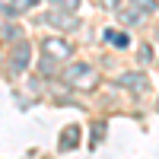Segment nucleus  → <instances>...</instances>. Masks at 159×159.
<instances>
[{"label": "nucleus", "mask_w": 159, "mask_h": 159, "mask_svg": "<svg viewBox=\"0 0 159 159\" xmlns=\"http://www.w3.org/2000/svg\"><path fill=\"white\" fill-rule=\"evenodd\" d=\"M64 80H67L73 89H83V92L96 89V83H99V76H96V70H92L89 64H70L67 73H64Z\"/></svg>", "instance_id": "f257e3e1"}, {"label": "nucleus", "mask_w": 159, "mask_h": 159, "mask_svg": "<svg viewBox=\"0 0 159 159\" xmlns=\"http://www.w3.org/2000/svg\"><path fill=\"white\" fill-rule=\"evenodd\" d=\"M42 57L48 61H67L70 57V45L64 38H45L42 42Z\"/></svg>", "instance_id": "f03ea898"}, {"label": "nucleus", "mask_w": 159, "mask_h": 159, "mask_svg": "<svg viewBox=\"0 0 159 159\" xmlns=\"http://www.w3.org/2000/svg\"><path fill=\"white\" fill-rule=\"evenodd\" d=\"M29 54H32V51H29V45H25V42H19L16 48H13V57H10L13 73H22L25 67H29Z\"/></svg>", "instance_id": "7ed1b4c3"}, {"label": "nucleus", "mask_w": 159, "mask_h": 159, "mask_svg": "<svg viewBox=\"0 0 159 159\" xmlns=\"http://www.w3.org/2000/svg\"><path fill=\"white\" fill-rule=\"evenodd\" d=\"M118 83L127 86V89H134V92H147V89H150L147 73H121V76H118Z\"/></svg>", "instance_id": "20e7f679"}, {"label": "nucleus", "mask_w": 159, "mask_h": 159, "mask_svg": "<svg viewBox=\"0 0 159 159\" xmlns=\"http://www.w3.org/2000/svg\"><path fill=\"white\" fill-rule=\"evenodd\" d=\"M42 22L54 25V29H73V25H76V19L70 16V13H64V10H57V13H48V16H45Z\"/></svg>", "instance_id": "39448f33"}, {"label": "nucleus", "mask_w": 159, "mask_h": 159, "mask_svg": "<svg viewBox=\"0 0 159 159\" xmlns=\"http://www.w3.org/2000/svg\"><path fill=\"white\" fill-rule=\"evenodd\" d=\"M80 147V127L70 124V127H64V134H61V150H76Z\"/></svg>", "instance_id": "423d86ee"}, {"label": "nucleus", "mask_w": 159, "mask_h": 159, "mask_svg": "<svg viewBox=\"0 0 159 159\" xmlns=\"http://www.w3.org/2000/svg\"><path fill=\"white\" fill-rule=\"evenodd\" d=\"M105 42H111V45H118V48H127L130 38H127V32H115V29H108V32H105Z\"/></svg>", "instance_id": "0eeeda50"}, {"label": "nucleus", "mask_w": 159, "mask_h": 159, "mask_svg": "<svg viewBox=\"0 0 159 159\" xmlns=\"http://www.w3.org/2000/svg\"><path fill=\"white\" fill-rule=\"evenodd\" d=\"M54 10H64V13H73L76 7H80V0H48Z\"/></svg>", "instance_id": "6e6552de"}, {"label": "nucleus", "mask_w": 159, "mask_h": 159, "mask_svg": "<svg viewBox=\"0 0 159 159\" xmlns=\"http://www.w3.org/2000/svg\"><path fill=\"white\" fill-rule=\"evenodd\" d=\"M10 7H13V13H25V10L38 7V0H10Z\"/></svg>", "instance_id": "1a4fd4ad"}, {"label": "nucleus", "mask_w": 159, "mask_h": 159, "mask_svg": "<svg viewBox=\"0 0 159 159\" xmlns=\"http://www.w3.org/2000/svg\"><path fill=\"white\" fill-rule=\"evenodd\" d=\"M105 137V124H92V150H96V143Z\"/></svg>", "instance_id": "9d476101"}, {"label": "nucleus", "mask_w": 159, "mask_h": 159, "mask_svg": "<svg viewBox=\"0 0 159 159\" xmlns=\"http://www.w3.org/2000/svg\"><path fill=\"white\" fill-rule=\"evenodd\" d=\"M140 61H143V64H150V61H153V48H150V45H143V48H140Z\"/></svg>", "instance_id": "9b49d317"}, {"label": "nucleus", "mask_w": 159, "mask_h": 159, "mask_svg": "<svg viewBox=\"0 0 159 159\" xmlns=\"http://www.w3.org/2000/svg\"><path fill=\"white\" fill-rule=\"evenodd\" d=\"M96 3H99L102 10H118V3H121V0H96Z\"/></svg>", "instance_id": "f8f14e48"}]
</instances>
